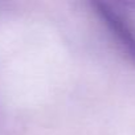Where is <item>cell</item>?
Returning <instances> with one entry per match:
<instances>
[{
  "instance_id": "cell-1",
  "label": "cell",
  "mask_w": 135,
  "mask_h": 135,
  "mask_svg": "<svg viewBox=\"0 0 135 135\" xmlns=\"http://www.w3.org/2000/svg\"><path fill=\"white\" fill-rule=\"evenodd\" d=\"M91 7L110 33L114 36V38L118 41V44L122 45L126 53L135 62V31L132 25H130L122 13L117 12V9L106 3L94 2L91 3Z\"/></svg>"
}]
</instances>
